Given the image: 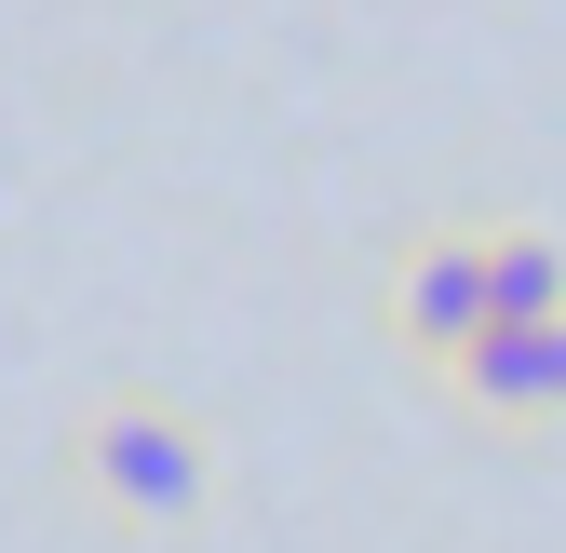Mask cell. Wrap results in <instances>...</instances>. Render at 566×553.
I'll return each mask as SVG.
<instances>
[{"label": "cell", "mask_w": 566, "mask_h": 553, "mask_svg": "<svg viewBox=\"0 0 566 553\" xmlns=\"http://www.w3.org/2000/svg\"><path fill=\"white\" fill-rule=\"evenodd\" d=\"M446 392L472 419H500V432H566V311L553 324H485L446 365Z\"/></svg>", "instance_id": "3957f363"}, {"label": "cell", "mask_w": 566, "mask_h": 553, "mask_svg": "<svg viewBox=\"0 0 566 553\" xmlns=\"http://www.w3.org/2000/svg\"><path fill=\"white\" fill-rule=\"evenodd\" d=\"M485 270H500V324H553L566 311V243L553 230H485Z\"/></svg>", "instance_id": "277c9868"}, {"label": "cell", "mask_w": 566, "mask_h": 553, "mask_svg": "<svg viewBox=\"0 0 566 553\" xmlns=\"http://www.w3.org/2000/svg\"><path fill=\"white\" fill-rule=\"evenodd\" d=\"M54 472H67V500L95 526H122V540H176V526L217 513V432H202L176 392H149V378L95 392L82 419H67Z\"/></svg>", "instance_id": "6da1fadb"}, {"label": "cell", "mask_w": 566, "mask_h": 553, "mask_svg": "<svg viewBox=\"0 0 566 553\" xmlns=\"http://www.w3.org/2000/svg\"><path fill=\"white\" fill-rule=\"evenodd\" d=\"M378 324H391V352L418 365H459L485 324H500V270H485V230H418L391 257V284H378Z\"/></svg>", "instance_id": "7a4b0ae2"}]
</instances>
